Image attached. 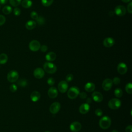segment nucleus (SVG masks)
Listing matches in <instances>:
<instances>
[{
	"label": "nucleus",
	"instance_id": "8",
	"mask_svg": "<svg viewBox=\"0 0 132 132\" xmlns=\"http://www.w3.org/2000/svg\"><path fill=\"white\" fill-rule=\"evenodd\" d=\"M113 85L112 80L110 78L105 79L102 82V88L105 91H109Z\"/></svg>",
	"mask_w": 132,
	"mask_h": 132
},
{
	"label": "nucleus",
	"instance_id": "17",
	"mask_svg": "<svg viewBox=\"0 0 132 132\" xmlns=\"http://www.w3.org/2000/svg\"><path fill=\"white\" fill-rule=\"evenodd\" d=\"M90 110V106L87 103H84L81 104L79 108V111L81 114H86Z\"/></svg>",
	"mask_w": 132,
	"mask_h": 132
},
{
	"label": "nucleus",
	"instance_id": "35",
	"mask_svg": "<svg viewBox=\"0 0 132 132\" xmlns=\"http://www.w3.org/2000/svg\"><path fill=\"white\" fill-rule=\"evenodd\" d=\"M73 79V75L72 74H68L65 77V80L67 82L71 81Z\"/></svg>",
	"mask_w": 132,
	"mask_h": 132
},
{
	"label": "nucleus",
	"instance_id": "13",
	"mask_svg": "<svg viewBox=\"0 0 132 132\" xmlns=\"http://www.w3.org/2000/svg\"><path fill=\"white\" fill-rule=\"evenodd\" d=\"M34 76L38 79H41L43 77L45 72L43 69L41 68H36L34 71Z\"/></svg>",
	"mask_w": 132,
	"mask_h": 132
},
{
	"label": "nucleus",
	"instance_id": "14",
	"mask_svg": "<svg viewBox=\"0 0 132 132\" xmlns=\"http://www.w3.org/2000/svg\"><path fill=\"white\" fill-rule=\"evenodd\" d=\"M92 99L96 102H101L103 101V96L102 94L97 91H94L92 94Z\"/></svg>",
	"mask_w": 132,
	"mask_h": 132
},
{
	"label": "nucleus",
	"instance_id": "3",
	"mask_svg": "<svg viewBox=\"0 0 132 132\" xmlns=\"http://www.w3.org/2000/svg\"><path fill=\"white\" fill-rule=\"evenodd\" d=\"M79 94V89L76 86L71 87L67 93L68 96L70 99L75 98Z\"/></svg>",
	"mask_w": 132,
	"mask_h": 132
},
{
	"label": "nucleus",
	"instance_id": "39",
	"mask_svg": "<svg viewBox=\"0 0 132 132\" xmlns=\"http://www.w3.org/2000/svg\"><path fill=\"white\" fill-rule=\"evenodd\" d=\"M6 22V18L3 15L0 14V26L3 25Z\"/></svg>",
	"mask_w": 132,
	"mask_h": 132
},
{
	"label": "nucleus",
	"instance_id": "44",
	"mask_svg": "<svg viewBox=\"0 0 132 132\" xmlns=\"http://www.w3.org/2000/svg\"><path fill=\"white\" fill-rule=\"evenodd\" d=\"M86 101H87V103L88 104H90V103H91L92 102V100H91V99L90 98H88L87 99Z\"/></svg>",
	"mask_w": 132,
	"mask_h": 132
},
{
	"label": "nucleus",
	"instance_id": "47",
	"mask_svg": "<svg viewBox=\"0 0 132 132\" xmlns=\"http://www.w3.org/2000/svg\"><path fill=\"white\" fill-rule=\"evenodd\" d=\"M44 132H50V131H44Z\"/></svg>",
	"mask_w": 132,
	"mask_h": 132
},
{
	"label": "nucleus",
	"instance_id": "2",
	"mask_svg": "<svg viewBox=\"0 0 132 132\" xmlns=\"http://www.w3.org/2000/svg\"><path fill=\"white\" fill-rule=\"evenodd\" d=\"M44 71L49 74H54L57 71V67L55 64L51 62H46L43 65Z\"/></svg>",
	"mask_w": 132,
	"mask_h": 132
},
{
	"label": "nucleus",
	"instance_id": "40",
	"mask_svg": "<svg viewBox=\"0 0 132 132\" xmlns=\"http://www.w3.org/2000/svg\"><path fill=\"white\" fill-rule=\"evenodd\" d=\"M40 49L41 50V51L42 52L44 53V52L47 51V46L46 45H41L40 46Z\"/></svg>",
	"mask_w": 132,
	"mask_h": 132
},
{
	"label": "nucleus",
	"instance_id": "32",
	"mask_svg": "<svg viewBox=\"0 0 132 132\" xmlns=\"http://www.w3.org/2000/svg\"><path fill=\"white\" fill-rule=\"evenodd\" d=\"M9 89H10V91L12 92H15L17 89H18V88H17V86H16V85L14 84H11L10 86V87H9Z\"/></svg>",
	"mask_w": 132,
	"mask_h": 132
},
{
	"label": "nucleus",
	"instance_id": "15",
	"mask_svg": "<svg viewBox=\"0 0 132 132\" xmlns=\"http://www.w3.org/2000/svg\"><path fill=\"white\" fill-rule=\"evenodd\" d=\"M114 40L111 37L106 38L103 41V45L106 47H110L114 44Z\"/></svg>",
	"mask_w": 132,
	"mask_h": 132
},
{
	"label": "nucleus",
	"instance_id": "19",
	"mask_svg": "<svg viewBox=\"0 0 132 132\" xmlns=\"http://www.w3.org/2000/svg\"><path fill=\"white\" fill-rule=\"evenodd\" d=\"M45 58L48 62L53 61L56 58V54L53 52H50L46 54Z\"/></svg>",
	"mask_w": 132,
	"mask_h": 132
},
{
	"label": "nucleus",
	"instance_id": "27",
	"mask_svg": "<svg viewBox=\"0 0 132 132\" xmlns=\"http://www.w3.org/2000/svg\"><path fill=\"white\" fill-rule=\"evenodd\" d=\"M125 90L128 94L132 93V84L131 82L127 83L125 86Z\"/></svg>",
	"mask_w": 132,
	"mask_h": 132
},
{
	"label": "nucleus",
	"instance_id": "21",
	"mask_svg": "<svg viewBox=\"0 0 132 132\" xmlns=\"http://www.w3.org/2000/svg\"><path fill=\"white\" fill-rule=\"evenodd\" d=\"M37 23L33 20H29L27 21L25 24V27L28 30H32L35 28Z\"/></svg>",
	"mask_w": 132,
	"mask_h": 132
},
{
	"label": "nucleus",
	"instance_id": "5",
	"mask_svg": "<svg viewBox=\"0 0 132 132\" xmlns=\"http://www.w3.org/2000/svg\"><path fill=\"white\" fill-rule=\"evenodd\" d=\"M19 73L15 70H11L8 72L7 76V80L10 82H14L19 79Z\"/></svg>",
	"mask_w": 132,
	"mask_h": 132
},
{
	"label": "nucleus",
	"instance_id": "11",
	"mask_svg": "<svg viewBox=\"0 0 132 132\" xmlns=\"http://www.w3.org/2000/svg\"><path fill=\"white\" fill-rule=\"evenodd\" d=\"M60 109V104L59 102H56L51 105L50 107V111L52 114H56L57 113Z\"/></svg>",
	"mask_w": 132,
	"mask_h": 132
},
{
	"label": "nucleus",
	"instance_id": "1",
	"mask_svg": "<svg viewBox=\"0 0 132 132\" xmlns=\"http://www.w3.org/2000/svg\"><path fill=\"white\" fill-rule=\"evenodd\" d=\"M111 123L110 118L108 116H104L99 121V125L102 129H106L108 128Z\"/></svg>",
	"mask_w": 132,
	"mask_h": 132
},
{
	"label": "nucleus",
	"instance_id": "6",
	"mask_svg": "<svg viewBox=\"0 0 132 132\" xmlns=\"http://www.w3.org/2000/svg\"><path fill=\"white\" fill-rule=\"evenodd\" d=\"M28 46L30 50H31L32 52H36L40 48L41 45L38 41L33 40L30 42Z\"/></svg>",
	"mask_w": 132,
	"mask_h": 132
},
{
	"label": "nucleus",
	"instance_id": "22",
	"mask_svg": "<svg viewBox=\"0 0 132 132\" xmlns=\"http://www.w3.org/2000/svg\"><path fill=\"white\" fill-rule=\"evenodd\" d=\"M21 3L22 7L25 8H29L32 5V2L31 0H23Z\"/></svg>",
	"mask_w": 132,
	"mask_h": 132
},
{
	"label": "nucleus",
	"instance_id": "20",
	"mask_svg": "<svg viewBox=\"0 0 132 132\" xmlns=\"http://www.w3.org/2000/svg\"><path fill=\"white\" fill-rule=\"evenodd\" d=\"M95 86L94 84L91 82H87L85 86V89L87 92H91L95 90Z\"/></svg>",
	"mask_w": 132,
	"mask_h": 132
},
{
	"label": "nucleus",
	"instance_id": "48",
	"mask_svg": "<svg viewBox=\"0 0 132 132\" xmlns=\"http://www.w3.org/2000/svg\"><path fill=\"white\" fill-rule=\"evenodd\" d=\"M0 9H1V5H0Z\"/></svg>",
	"mask_w": 132,
	"mask_h": 132
},
{
	"label": "nucleus",
	"instance_id": "42",
	"mask_svg": "<svg viewBox=\"0 0 132 132\" xmlns=\"http://www.w3.org/2000/svg\"><path fill=\"white\" fill-rule=\"evenodd\" d=\"M126 132H132V126L128 125L125 128Z\"/></svg>",
	"mask_w": 132,
	"mask_h": 132
},
{
	"label": "nucleus",
	"instance_id": "43",
	"mask_svg": "<svg viewBox=\"0 0 132 132\" xmlns=\"http://www.w3.org/2000/svg\"><path fill=\"white\" fill-rule=\"evenodd\" d=\"M8 0H0V4H5L7 2Z\"/></svg>",
	"mask_w": 132,
	"mask_h": 132
},
{
	"label": "nucleus",
	"instance_id": "29",
	"mask_svg": "<svg viewBox=\"0 0 132 132\" xmlns=\"http://www.w3.org/2000/svg\"><path fill=\"white\" fill-rule=\"evenodd\" d=\"M54 0H41V3L43 6L45 7H48L51 6Z\"/></svg>",
	"mask_w": 132,
	"mask_h": 132
},
{
	"label": "nucleus",
	"instance_id": "38",
	"mask_svg": "<svg viewBox=\"0 0 132 132\" xmlns=\"http://www.w3.org/2000/svg\"><path fill=\"white\" fill-rule=\"evenodd\" d=\"M127 10L128 13L131 14L132 13V2H130L128 3L127 6Z\"/></svg>",
	"mask_w": 132,
	"mask_h": 132
},
{
	"label": "nucleus",
	"instance_id": "18",
	"mask_svg": "<svg viewBox=\"0 0 132 132\" xmlns=\"http://www.w3.org/2000/svg\"><path fill=\"white\" fill-rule=\"evenodd\" d=\"M40 96H41L40 93L38 91H33L30 94V95L31 100L34 102L39 101V99L40 98Z\"/></svg>",
	"mask_w": 132,
	"mask_h": 132
},
{
	"label": "nucleus",
	"instance_id": "37",
	"mask_svg": "<svg viewBox=\"0 0 132 132\" xmlns=\"http://www.w3.org/2000/svg\"><path fill=\"white\" fill-rule=\"evenodd\" d=\"M95 114L98 117H101L103 114V111L101 109L97 108L95 110Z\"/></svg>",
	"mask_w": 132,
	"mask_h": 132
},
{
	"label": "nucleus",
	"instance_id": "34",
	"mask_svg": "<svg viewBox=\"0 0 132 132\" xmlns=\"http://www.w3.org/2000/svg\"><path fill=\"white\" fill-rule=\"evenodd\" d=\"M47 82L48 84V85L50 86H53L55 82V79L53 77H50L48 78L47 80Z\"/></svg>",
	"mask_w": 132,
	"mask_h": 132
},
{
	"label": "nucleus",
	"instance_id": "7",
	"mask_svg": "<svg viewBox=\"0 0 132 132\" xmlns=\"http://www.w3.org/2000/svg\"><path fill=\"white\" fill-rule=\"evenodd\" d=\"M126 9L123 5H118L114 8V13L118 16H123L126 14Z\"/></svg>",
	"mask_w": 132,
	"mask_h": 132
},
{
	"label": "nucleus",
	"instance_id": "9",
	"mask_svg": "<svg viewBox=\"0 0 132 132\" xmlns=\"http://www.w3.org/2000/svg\"><path fill=\"white\" fill-rule=\"evenodd\" d=\"M68 88V82L65 80L60 81L58 85V90L61 93H65Z\"/></svg>",
	"mask_w": 132,
	"mask_h": 132
},
{
	"label": "nucleus",
	"instance_id": "45",
	"mask_svg": "<svg viewBox=\"0 0 132 132\" xmlns=\"http://www.w3.org/2000/svg\"><path fill=\"white\" fill-rule=\"evenodd\" d=\"M122 1L124 3H129L131 2V0H122Z\"/></svg>",
	"mask_w": 132,
	"mask_h": 132
},
{
	"label": "nucleus",
	"instance_id": "10",
	"mask_svg": "<svg viewBox=\"0 0 132 132\" xmlns=\"http://www.w3.org/2000/svg\"><path fill=\"white\" fill-rule=\"evenodd\" d=\"M117 71L121 75L125 74L127 71V65L124 62H120L117 66Z\"/></svg>",
	"mask_w": 132,
	"mask_h": 132
},
{
	"label": "nucleus",
	"instance_id": "30",
	"mask_svg": "<svg viewBox=\"0 0 132 132\" xmlns=\"http://www.w3.org/2000/svg\"><path fill=\"white\" fill-rule=\"evenodd\" d=\"M36 21L39 25H42L45 23V19L43 16H38V18L36 20Z\"/></svg>",
	"mask_w": 132,
	"mask_h": 132
},
{
	"label": "nucleus",
	"instance_id": "33",
	"mask_svg": "<svg viewBox=\"0 0 132 132\" xmlns=\"http://www.w3.org/2000/svg\"><path fill=\"white\" fill-rule=\"evenodd\" d=\"M13 14L15 15V16H19L21 14V11L20 8H18V7H15L14 9H13Z\"/></svg>",
	"mask_w": 132,
	"mask_h": 132
},
{
	"label": "nucleus",
	"instance_id": "49",
	"mask_svg": "<svg viewBox=\"0 0 132 132\" xmlns=\"http://www.w3.org/2000/svg\"><path fill=\"white\" fill-rule=\"evenodd\" d=\"M0 67H1V65H0Z\"/></svg>",
	"mask_w": 132,
	"mask_h": 132
},
{
	"label": "nucleus",
	"instance_id": "23",
	"mask_svg": "<svg viewBox=\"0 0 132 132\" xmlns=\"http://www.w3.org/2000/svg\"><path fill=\"white\" fill-rule=\"evenodd\" d=\"M8 56L5 53H2L0 55V64H4L8 61Z\"/></svg>",
	"mask_w": 132,
	"mask_h": 132
},
{
	"label": "nucleus",
	"instance_id": "4",
	"mask_svg": "<svg viewBox=\"0 0 132 132\" xmlns=\"http://www.w3.org/2000/svg\"><path fill=\"white\" fill-rule=\"evenodd\" d=\"M108 107L112 109H117L120 107L121 105V101L116 98L111 99L108 104Z\"/></svg>",
	"mask_w": 132,
	"mask_h": 132
},
{
	"label": "nucleus",
	"instance_id": "28",
	"mask_svg": "<svg viewBox=\"0 0 132 132\" xmlns=\"http://www.w3.org/2000/svg\"><path fill=\"white\" fill-rule=\"evenodd\" d=\"M22 0H9V3L12 6L17 7L21 3Z\"/></svg>",
	"mask_w": 132,
	"mask_h": 132
},
{
	"label": "nucleus",
	"instance_id": "26",
	"mask_svg": "<svg viewBox=\"0 0 132 132\" xmlns=\"http://www.w3.org/2000/svg\"><path fill=\"white\" fill-rule=\"evenodd\" d=\"M114 95L117 97H121L123 95V91L120 88H117L114 91Z\"/></svg>",
	"mask_w": 132,
	"mask_h": 132
},
{
	"label": "nucleus",
	"instance_id": "41",
	"mask_svg": "<svg viewBox=\"0 0 132 132\" xmlns=\"http://www.w3.org/2000/svg\"><path fill=\"white\" fill-rule=\"evenodd\" d=\"M79 95L80 98H81V99H85L87 96V94L85 92H81V93H79Z\"/></svg>",
	"mask_w": 132,
	"mask_h": 132
},
{
	"label": "nucleus",
	"instance_id": "36",
	"mask_svg": "<svg viewBox=\"0 0 132 132\" xmlns=\"http://www.w3.org/2000/svg\"><path fill=\"white\" fill-rule=\"evenodd\" d=\"M112 80L113 84H114V85H116L119 84L120 83V81H121L119 77H114L113 80Z\"/></svg>",
	"mask_w": 132,
	"mask_h": 132
},
{
	"label": "nucleus",
	"instance_id": "24",
	"mask_svg": "<svg viewBox=\"0 0 132 132\" xmlns=\"http://www.w3.org/2000/svg\"><path fill=\"white\" fill-rule=\"evenodd\" d=\"M12 8L8 5L4 6L2 9V11L3 13H4L5 14H9L12 12Z\"/></svg>",
	"mask_w": 132,
	"mask_h": 132
},
{
	"label": "nucleus",
	"instance_id": "25",
	"mask_svg": "<svg viewBox=\"0 0 132 132\" xmlns=\"http://www.w3.org/2000/svg\"><path fill=\"white\" fill-rule=\"evenodd\" d=\"M17 84L21 87H25L27 86V80L25 78H21L20 79H19L18 82H17Z\"/></svg>",
	"mask_w": 132,
	"mask_h": 132
},
{
	"label": "nucleus",
	"instance_id": "31",
	"mask_svg": "<svg viewBox=\"0 0 132 132\" xmlns=\"http://www.w3.org/2000/svg\"><path fill=\"white\" fill-rule=\"evenodd\" d=\"M38 14L37 12H36V11H32L31 13H30V17L34 19V20H37V18H38Z\"/></svg>",
	"mask_w": 132,
	"mask_h": 132
},
{
	"label": "nucleus",
	"instance_id": "16",
	"mask_svg": "<svg viewBox=\"0 0 132 132\" xmlns=\"http://www.w3.org/2000/svg\"><path fill=\"white\" fill-rule=\"evenodd\" d=\"M48 95L51 98H54L58 95L57 89L54 87H51L48 90Z\"/></svg>",
	"mask_w": 132,
	"mask_h": 132
},
{
	"label": "nucleus",
	"instance_id": "12",
	"mask_svg": "<svg viewBox=\"0 0 132 132\" xmlns=\"http://www.w3.org/2000/svg\"><path fill=\"white\" fill-rule=\"evenodd\" d=\"M81 128V125L78 122H73L70 125V129L73 132H78Z\"/></svg>",
	"mask_w": 132,
	"mask_h": 132
},
{
	"label": "nucleus",
	"instance_id": "46",
	"mask_svg": "<svg viewBox=\"0 0 132 132\" xmlns=\"http://www.w3.org/2000/svg\"><path fill=\"white\" fill-rule=\"evenodd\" d=\"M111 132H118V131L117 130H116V129H114V130H113Z\"/></svg>",
	"mask_w": 132,
	"mask_h": 132
}]
</instances>
